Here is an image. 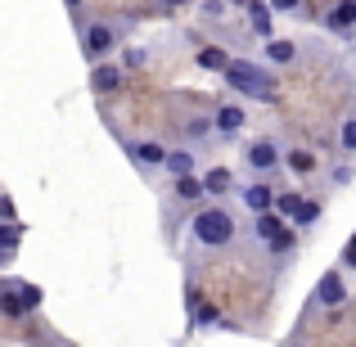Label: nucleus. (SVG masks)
<instances>
[{
	"instance_id": "obj_12",
	"label": "nucleus",
	"mask_w": 356,
	"mask_h": 347,
	"mask_svg": "<svg viewBox=\"0 0 356 347\" xmlns=\"http://www.w3.org/2000/svg\"><path fill=\"white\" fill-rule=\"evenodd\" d=\"M325 27H330V32H339V36L356 32V0H339V5L325 14Z\"/></svg>"
},
{
	"instance_id": "obj_17",
	"label": "nucleus",
	"mask_w": 356,
	"mask_h": 347,
	"mask_svg": "<svg viewBox=\"0 0 356 347\" xmlns=\"http://www.w3.org/2000/svg\"><path fill=\"white\" fill-rule=\"evenodd\" d=\"M293 59H298V45L293 41H280V36H275V41H266V63H270V68H289Z\"/></svg>"
},
{
	"instance_id": "obj_14",
	"label": "nucleus",
	"mask_w": 356,
	"mask_h": 347,
	"mask_svg": "<svg viewBox=\"0 0 356 347\" xmlns=\"http://www.w3.org/2000/svg\"><path fill=\"white\" fill-rule=\"evenodd\" d=\"M118 86H122V72L113 68V63H95V68H90V90H99V95H113Z\"/></svg>"
},
{
	"instance_id": "obj_21",
	"label": "nucleus",
	"mask_w": 356,
	"mask_h": 347,
	"mask_svg": "<svg viewBox=\"0 0 356 347\" xmlns=\"http://www.w3.org/2000/svg\"><path fill=\"white\" fill-rule=\"evenodd\" d=\"M321 199H302V208L293 212V221H289V226H298V230H307V226H316V221H321Z\"/></svg>"
},
{
	"instance_id": "obj_16",
	"label": "nucleus",
	"mask_w": 356,
	"mask_h": 347,
	"mask_svg": "<svg viewBox=\"0 0 356 347\" xmlns=\"http://www.w3.org/2000/svg\"><path fill=\"white\" fill-rule=\"evenodd\" d=\"M284 167H289L293 176H312L316 167H321V158H316L312 149H289V154H284Z\"/></svg>"
},
{
	"instance_id": "obj_2",
	"label": "nucleus",
	"mask_w": 356,
	"mask_h": 347,
	"mask_svg": "<svg viewBox=\"0 0 356 347\" xmlns=\"http://www.w3.org/2000/svg\"><path fill=\"white\" fill-rule=\"evenodd\" d=\"M226 86L235 90V95H257V99H275V81H270V72L261 68V63L252 59H235L226 68Z\"/></svg>"
},
{
	"instance_id": "obj_27",
	"label": "nucleus",
	"mask_w": 356,
	"mask_h": 347,
	"mask_svg": "<svg viewBox=\"0 0 356 347\" xmlns=\"http://www.w3.org/2000/svg\"><path fill=\"white\" fill-rule=\"evenodd\" d=\"M163 5H167V9H181V5H190V0H163Z\"/></svg>"
},
{
	"instance_id": "obj_13",
	"label": "nucleus",
	"mask_w": 356,
	"mask_h": 347,
	"mask_svg": "<svg viewBox=\"0 0 356 347\" xmlns=\"http://www.w3.org/2000/svg\"><path fill=\"white\" fill-rule=\"evenodd\" d=\"M181 131H185V140H190V149H194L199 140L217 136V118H212V113H194V118H185V122H181Z\"/></svg>"
},
{
	"instance_id": "obj_18",
	"label": "nucleus",
	"mask_w": 356,
	"mask_h": 347,
	"mask_svg": "<svg viewBox=\"0 0 356 347\" xmlns=\"http://www.w3.org/2000/svg\"><path fill=\"white\" fill-rule=\"evenodd\" d=\"M230 63H235V59H230L221 45H203V50H199V68H208V72H226Z\"/></svg>"
},
{
	"instance_id": "obj_9",
	"label": "nucleus",
	"mask_w": 356,
	"mask_h": 347,
	"mask_svg": "<svg viewBox=\"0 0 356 347\" xmlns=\"http://www.w3.org/2000/svg\"><path fill=\"white\" fill-rule=\"evenodd\" d=\"M316 302L321 307H343L348 302V280H343V271H325L321 284H316Z\"/></svg>"
},
{
	"instance_id": "obj_7",
	"label": "nucleus",
	"mask_w": 356,
	"mask_h": 347,
	"mask_svg": "<svg viewBox=\"0 0 356 347\" xmlns=\"http://www.w3.org/2000/svg\"><path fill=\"white\" fill-rule=\"evenodd\" d=\"M167 154H172V149L158 145V140H136V145H131V158H136L140 172H163Z\"/></svg>"
},
{
	"instance_id": "obj_1",
	"label": "nucleus",
	"mask_w": 356,
	"mask_h": 347,
	"mask_svg": "<svg viewBox=\"0 0 356 347\" xmlns=\"http://www.w3.org/2000/svg\"><path fill=\"white\" fill-rule=\"evenodd\" d=\"M235 234H239V221H235V212L221 208V203L199 208V212H194V221H190V239L199 243V248H212V252L230 248V243H235Z\"/></svg>"
},
{
	"instance_id": "obj_22",
	"label": "nucleus",
	"mask_w": 356,
	"mask_h": 347,
	"mask_svg": "<svg viewBox=\"0 0 356 347\" xmlns=\"http://www.w3.org/2000/svg\"><path fill=\"white\" fill-rule=\"evenodd\" d=\"M302 199H307V194H293V190H289V194H280V199H275V212H280V217H289V221H293V212L302 208Z\"/></svg>"
},
{
	"instance_id": "obj_11",
	"label": "nucleus",
	"mask_w": 356,
	"mask_h": 347,
	"mask_svg": "<svg viewBox=\"0 0 356 347\" xmlns=\"http://www.w3.org/2000/svg\"><path fill=\"white\" fill-rule=\"evenodd\" d=\"M284 230H289V217H280V212H261V217H252V234H257V243H266V248Z\"/></svg>"
},
{
	"instance_id": "obj_23",
	"label": "nucleus",
	"mask_w": 356,
	"mask_h": 347,
	"mask_svg": "<svg viewBox=\"0 0 356 347\" xmlns=\"http://www.w3.org/2000/svg\"><path fill=\"white\" fill-rule=\"evenodd\" d=\"M339 145L348 149V154H356V113H352V118L339 127Z\"/></svg>"
},
{
	"instance_id": "obj_6",
	"label": "nucleus",
	"mask_w": 356,
	"mask_h": 347,
	"mask_svg": "<svg viewBox=\"0 0 356 347\" xmlns=\"http://www.w3.org/2000/svg\"><path fill=\"white\" fill-rule=\"evenodd\" d=\"M275 199H280V194L270 190L266 181H248V185H239V203L252 212V217H261V212H275Z\"/></svg>"
},
{
	"instance_id": "obj_5",
	"label": "nucleus",
	"mask_w": 356,
	"mask_h": 347,
	"mask_svg": "<svg viewBox=\"0 0 356 347\" xmlns=\"http://www.w3.org/2000/svg\"><path fill=\"white\" fill-rule=\"evenodd\" d=\"M36 302H41V289H32V284H18V280H9V284H5V298H0V312H5L9 321H18V316H27Z\"/></svg>"
},
{
	"instance_id": "obj_26",
	"label": "nucleus",
	"mask_w": 356,
	"mask_h": 347,
	"mask_svg": "<svg viewBox=\"0 0 356 347\" xmlns=\"http://www.w3.org/2000/svg\"><path fill=\"white\" fill-rule=\"evenodd\" d=\"M298 5H302V0H270V9H280V14H293Z\"/></svg>"
},
{
	"instance_id": "obj_8",
	"label": "nucleus",
	"mask_w": 356,
	"mask_h": 347,
	"mask_svg": "<svg viewBox=\"0 0 356 347\" xmlns=\"http://www.w3.org/2000/svg\"><path fill=\"white\" fill-rule=\"evenodd\" d=\"M217 136L221 140H239L243 127H248V113H243V104H217Z\"/></svg>"
},
{
	"instance_id": "obj_15",
	"label": "nucleus",
	"mask_w": 356,
	"mask_h": 347,
	"mask_svg": "<svg viewBox=\"0 0 356 347\" xmlns=\"http://www.w3.org/2000/svg\"><path fill=\"white\" fill-rule=\"evenodd\" d=\"M203 190H208L212 199H221V194L235 190V176H230L226 167H208V172H203Z\"/></svg>"
},
{
	"instance_id": "obj_28",
	"label": "nucleus",
	"mask_w": 356,
	"mask_h": 347,
	"mask_svg": "<svg viewBox=\"0 0 356 347\" xmlns=\"http://www.w3.org/2000/svg\"><path fill=\"white\" fill-rule=\"evenodd\" d=\"M63 5H68V9H81V0H63Z\"/></svg>"
},
{
	"instance_id": "obj_20",
	"label": "nucleus",
	"mask_w": 356,
	"mask_h": 347,
	"mask_svg": "<svg viewBox=\"0 0 356 347\" xmlns=\"http://www.w3.org/2000/svg\"><path fill=\"white\" fill-rule=\"evenodd\" d=\"M176 199H181V203L208 199V190H203V176H185V181H176Z\"/></svg>"
},
{
	"instance_id": "obj_4",
	"label": "nucleus",
	"mask_w": 356,
	"mask_h": 347,
	"mask_svg": "<svg viewBox=\"0 0 356 347\" xmlns=\"http://www.w3.org/2000/svg\"><path fill=\"white\" fill-rule=\"evenodd\" d=\"M243 167H248L252 181H266L270 172H280V167H284V149H280V140H270V136L248 140V145H243Z\"/></svg>"
},
{
	"instance_id": "obj_3",
	"label": "nucleus",
	"mask_w": 356,
	"mask_h": 347,
	"mask_svg": "<svg viewBox=\"0 0 356 347\" xmlns=\"http://www.w3.org/2000/svg\"><path fill=\"white\" fill-rule=\"evenodd\" d=\"M118 50H122V23L99 18V23L81 27V54L90 59V68H95V63H108V54H118Z\"/></svg>"
},
{
	"instance_id": "obj_10",
	"label": "nucleus",
	"mask_w": 356,
	"mask_h": 347,
	"mask_svg": "<svg viewBox=\"0 0 356 347\" xmlns=\"http://www.w3.org/2000/svg\"><path fill=\"white\" fill-rule=\"evenodd\" d=\"M194 167H199V154H194L190 145H181V149H172V154H167L163 172L172 176V181H185V176H194Z\"/></svg>"
},
{
	"instance_id": "obj_19",
	"label": "nucleus",
	"mask_w": 356,
	"mask_h": 347,
	"mask_svg": "<svg viewBox=\"0 0 356 347\" xmlns=\"http://www.w3.org/2000/svg\"><path fill=\"white\" fill-rule=\"evenodd\" d=\"M248 27L257 36H266V41H275V36H270V5H257V0H252L248 5Z\"/></svg>"
},
{
	"instance_id": "obj_25",
	"label": "nucleus",
	"mask_w": 356,
	"mask_h": 347,
	"mask_svg": "<svg viewBox=\"0 0 356 347\" xmlns=\"http://www.w3.org/2000/svg\"><path fill=\"white\" fill-rule=\"evenodd\" d=\"M343 271H356V234L348 239V248H343Z\"/></svg>"
},
{
	"instance_id": "obj_24",
	"label": "nucleus",
	"mask_w": 356,
	"mask_h": 347,
	"mask_svg": "<svg viewBox=\"0 0 356 347\" xmlns=\"http://www.w3.org/2000/svg\"><path fill=\"white\" fill-rule=\"evenodd\" d=\"M270 252H275V257H284V252H293V226H289V230L280 234L275 243H270Z\"/></svg>"
}]
</instances>
